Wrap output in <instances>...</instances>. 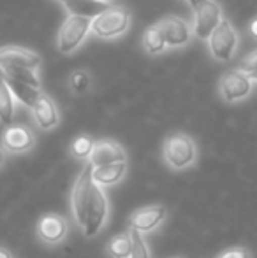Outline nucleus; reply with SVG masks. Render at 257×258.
Returning a JSON list of instances; mask_svg holds the SVG:
<instances>
[{
    "mask_svg": "<svg viewBox=\"0 0 257 258\" xmlns=\"http://www.w3.org/2000/svg\"><path fill=\"white\" fill-rule=\"evenodd\" d=\"M252 92V79L240 69L227 71L220 78V95L226 102H238L250 95Z\"/></svg>",
    "mask_w": 257,
    "mask_h": 258,
    "instance_id": "6e6552de",
    "label": "nucleus"
},
{
    "mask_svg": "<svg viewBox=\"0 0 257 258\" xmlns=\"http://www.w3.org/2000/svg\"><path fill=\"white\" fill-rule=\"evenodd\" d=\"M166 216H168V209L162 204L141 207L130 216V228L137 230L139 234H144V232H150L155 227H159Z\"/></svg>",
    "mask_w": 257,
    "mask_h": 258,
    "instance_id": "9b49d317",
    "label": "nucleus"
},
{
    "mask_svg": "<svg viewBox=\"0 0 257 258\" xmlns=\"http://www.w3.org/2000/svg\"><path fill=\"white\" fill-rule=\"evenodd\" d=\"M164 160L173 170H183L194 165L197 160V146L187 134H173L166 139L162 148Z\"/></svg>",
    "mask_w": 257,
    "mask_h": 258,
    "instance_id": "f257e3e1",
    "label": "nucleus"
},
{
    "mask_svg": "<svg viewBox=\"0 0 257 258\" xmlns=\"http://www.w3.org/2000/svg\"><path fill=\"white\" fill-rule=\"evenodd\" d=\"M0 74L7 79H13V81L25 83L28 86H34V88L41 90V81H39L37 74L30 69L23 67H13V65H0Z\"/></svg>",
    "mask_w": 257,
    "mask_h": 258,
    "instance_id": "a211bd4d",
    "label": "nucleus"
},
{
    "mask_svg": "<svg viewBox=\"0 0 257 258\" xmlns=\"http://www.w3.org/2000/svg\"><path fill=\"white\" fill-rule=\"evenodd\" d=\"M129 235H130V241H132V253H130V258H150L148 246L143 239V234H139L137 230L130 228Z\"/></svg>",
    "mask_w": 257,
    "mask_h": 258,
    "instance_id": "b1692460",
    "label": "nucleus"
},
{
    "mask_svg": "<svg viewBox=\"0 0 257 258\" xmlns=\"http://www.w3.org/2000/svg\"><path fill=\"white\" fill-rule=\"evenodd\" d=\"M250 79H252V81H257V72H255V74H252V76H250Z\"/></svg>",
    "mask_w": 257,
    "mask_h": 258,
    "instance_id": "2f4dec72",
    "label": "nucleus"
},
{
    "mask_svg": "<svg viewBox=\"0 0 257 258\" xmlns=\"http://www.w3.org/2000/svg\"><path fill=\"white\" fill-rule=\"evenodd\" d=\"M4 160H6V158H4V153H2V150H0V167L4 165Z\"/></svg>",
    "mask_w": 257,
    "mask_h": 258,
    "instance_id": "7c9ffc66",
    "label": "nucleus"
},
{
    "mask_svg": "<svg viewBox=\"0 0 257 258\" xmlns=\"http://www.w3.org/2000/svg\"><path fill=\"white\" fill-rule=\"evenodd\" d=\"M92 172H93V165L88 162L83 167L81 174L78 176L74 186H72V195H71L72 216H74L76 223L81 228H85V225H86V204H88L90 191H92V186H93Z\"/></svg>",
    "mask_w": 257,
    "mask_h": 258,
    "instance_id": "20e7f679",
    "label": "nucleus"
},
{
    "mask_svg": "<svg viewBox=\"0 0 257 258\" xmlns=\"http://www.w3.org/2000/svg\"><path fill=\"white\" fill-rule=\"evenodd\" d=\"M0 258H13V256H11V253L6 248H0Z\"/></svg>",
    "mask_w": 257,
    "mask_h": 258,
    "instance_id": "c85d7f7f",
    "label": "nucleus"
},
{
    "mask_svg": "<svg viewBox=\"0 0 257 258\" xmlns=\"http://www.w3.org/2000/svg\"><path fill=\"white\" fill-rule=\"evenodd\" d=\"M215 258H252V253L247 248H229L219 253Z\"/></svg>",
    "mask_w": 257,
    "mask_h": 258,
    "instance_id": "bb28decb",
    "label": "nucleus"
},
{
    "mask_svg": "<svg viewBox=\"0 0 257 258\" xmlns=\"http://www.w3.org/2000/svg\"><path fill=\"white\" fill-rule=\"evenodd\" d=\"M125 170H127V162H118V163H111V165L93 169L92 177L100 186H113V184H117L124 177Z\"/></svg>",
    "mask_w": 257,
    "mask_h": 258,
    "instance_id": "f3484780",
    "label": "nucleus"
},
{
    "mask_svg": "<svg viewBox=\"0 0 257 258\" xmlns=\"http://www.w3.org/2000/svg\"><path fill=\"white\" fill-rule=\"evenodd\" d=\"M250 34L254 35V37L257 39V18H255V20L250 23Z\"/></svg>",
    "mask_w": 257,
    "mask_h": 258,
    "instance_id": "cd10ccee",
    "label": "nucleus"
},
{
    "mask_svg": "<svg viewBox=\"0 0 257 258\" xmlns=\"http://www.w3.org/2000/svg\"><path fill=\"white\" fill-rule=\"evenodd\" d=\"M240 71L245 72L248 78H250L252 74H255V72H257V49H255V51H252L243 61H241Z\"/></svg>",
    "mask_w": 257,
    "mask_h": 258,
    "instance_id": "a878e982",
    "label": "nucleus"
},
{
    "mask_svg": "<svg viewBox=\"0 0 257 258\" xmlns=\"http://www.w3.org/2000/svg\"><path fill=\"white\" fill-rule=\"evenodd\" d=\"M102 2H108V0H102Z\"/></svg>",
    "mask_w": 257,
    "mask_h": 258,
    "instance_id": "473e14b6",
    "label": "nucleus"
},
{
    "mask_svg": "<svg viewBox=\"0 0 257 258\" xmlns=\"http://www.w3.org/2000/svg\"><path fill=\"white\" fill-rule=\"evenodd\" d=\"M222 11L215 0H201L194 7V34L199 39H210L222 21Z\"/></svg>",
    "mask_w": 257,
    "mask_h": 258,
    "instance_id": "0eeeda50",
    "label": "nucleus"
},
{
    "mask_svg": "<svg viewBox=\"0 0 257 258\" xmlns=\"http://www.w3.org/2000/svg\"><path fill=\"white\" fill-rule=\"evenodd\" d=\"M159 30H161L162 37H164L166 44L171 48H180L185 46L192 37V30H190L189 23L178 16H166L157 23Z\"/></svg>",
    "mask_w": 257,
    "mask_h": 258,
    "instance_id": "1a4fd4ad",
    "label": "nucleus"
},
{
    "mask_svg": "<svg viewBox=\"0 0 257 258\" xmlns=\"http://www.w3.org/2000/svg\"><path fill=\"white\" fill-rule=\"evenodd\" d=\"M2 148L9 153H25L32 150L35 144V137L32 130L25 125H9L2 134L0 141Z\"/></svg>",
    "mask_w": 257,
    "mask_h": 258,
    "instance_id": "9d476101",
    "label": "nucleus"
},
{
    "mask_svg": "<svg viewBox=\"0 0 257 258\" xmlns=\"http://www.w3.org/2000/svg\"><path fill=\"white\" fill-rule=\"evenodd\" d=\"M210 53L215 60L229 61L238 48V34L227 20H222L208 39Z\"/></svg>",
    "mask_w": 257,
    "mask_h": 258,
    "instance_id": "39448f33",
    "label": "nucleus"
},
{
    "mask_svg": "<svg viewBox=\"0 0 257 258\" xmlns=\"http://www.w3.org/2000/svg\"><path fill=\"white\" fill-rule=\"evenodd\" d=\"M125 151L122 150V146L115 141H97L95 146L92 150L88 162L93 165V169L97 167H104V165H111V163H118V162H125Z\"/></svg>",
    "mask_w": 257,
    "mask_h": 258,
    "instance_id": "ddd939ff",
    "label": "nucleus"
},
{
    "mask_svg": "<svg viewBox=\"0 0 257 258\" xmlns=\"http://www.w3.org/2000/svg\"><path fill=\"white\" fill-rule=\"evenodd\" d=\"M0 65H13V67H23L37 72V69L41 67V56L30 49L7 46L0 49Z\"/></svg>",
    "mask_w": 257,
    "mask_h": 258,
    "instance_id": "4468645a",
    "label": "nucleus"
},
{
    "mask_svg": "<svg viewBox=\"0 0 257 258\" xmlns=\"http://www.w3.org/2000/svg\"><path fill=\"white\" fill-rule=\"evenodd\" d=\"M14 114V97L7 86L4 76L0 74V123L9 126Z\"/></svg>",
    "mask_w": 257,
    "mask_h": 258,
    "instance_id": "aec40b11",
    "label": "nucleus"
},
{
    "mask_svg": "<svg viewBox=\"0 0 257 258\" xmlns=\"http://www.w3.org/2000/svg\"><path fill=\"white\" fill-rule=\"evenodd\" d=\"M88 32H92V20L79 16H67L59 30V51L71 54L81 46Z\"/></svg>",
    "mask_w": 257,
    "mask_h": 258,
    "instance_id": "7ed1b4c3",
    "label": "nucleus"
},
{
    "mask_svg": "<svg viewBox=\"0 0 257 258\" xmlns=\"http://www.w3.org/2000/svg\"><path fill=\"white\" fill-rule=\"evenodd\" d=\"M95 146V141L90 136H78L74 141L71 143V148H69V153H71L74 158H90L92 155V150Z\"/></svg>",
    "mask_w": 257,
    "mask_h": 258,
    "instance_id": "5701e85b",
    "label": "nucleus"
},
{
    "mask_svg": "<svg viewBox=\"0 0 257 258\" xmlns=\"http://www.w3.org/2000/svg\"><path fill=\"white\" fill-rule=\"evenodd\" d=\"M67 235V221L59 214H44L37 223V237L46 244H59Z\"/></svg>",
    "mask_w": 257,
    "mask_h": 258,
    "instance_id": "f8f14e48",
    "label": "nucleus"
},
{
    "mask_svg": "<svg viewBox=\"0 0 257 258\" xmlns=\"http://www.w3.org/2000/svg\"><path fill=\"white\" fill-rule=\"evenodd\" d=\"M108 220V197L102 186L93 181L92 191H90L88 204H86V225L83 228L86 237H93Z\"/></svg>",
    "mask_w": 257,
    "mask_h": 258,
    "instance_id": "423d86ee",
    "label": "nucleus"
},
{
    "mask_svg": "<svg viewBox=\"0 0 257 258\" xmlns=\"http://www.w3.org/2000/svg\"><path fill=\"white\" fill-rule=\"evenodd\" d=\"M143 48L146 49L150 54L162 53L166 48H168V44H166L164 37H162V34H161V30H159L157 25H153V27H150V28H146V30H144Z\"/></svg>",
    "mask_w": 257,
    "mask_h": 258,
    "instance_id": "412c9836",
    "label": "nucleus"
},
{
    "mask_svg": "<svg viewBox=\"0 0 257 258\" xmlns=\"http://www.w3.org/2000/svg\"><path fill=\"white\" fill-rule=\"evenodd\" d=\"M4 79H6L7 86H9L11 93H13V97H16L20 102H23L25 105H28V107H32L35 100H37V97L42 93L41 90L34 88V86L25 85V83L13 81V79H7V78H4Z\"/></svg>",
    "mask_w": 257,
    "mask_h": 258,
    "instance_id": "6ab92c4d",
    "label": "nucleus"
},
{
    "mask_svg": "<svg viewBox=\"0 0 257 258\" xmlns=\"http://www.w3.org/2000/svg\"><path fill=\"white\" fill-rule=\"evenodd\" d=\"M108 253H110L111 258H130V253H132V241H130L129 232L111 239L110 244H108Z\"/></svg>",
    "mask_w": 257,
    "mask_h": 258,
    "instance_id": "4be33fe9",
    "label": "nucleus"
},
{
    "mask_svg": "<svg viewBox=\"0 0 257 258\" xmlns=\"http://www.w3.org/2000/svg\"><path fill=\"white\" fill-rule=\"evenodd\" d=\"M60 2L67 9L69 16L88 18V20H95L97 16H100L104 11L111 7L102 0H60Z\"/></svg>",
    "mask_w": 257,
    "mask_h": 258,
    "instance_id": "dca6fc26",
    "label": "nucleus"
},
{
    "mask_svg": "<svg viewBox=\"0 0 257 258\" xmlns=\"http://www.w3.org/2000/svg\"><path fill=\"white\" fill-rule=\"evenodd\" d=\"M30 109H32V114H34L35 123L42 130H52L59 125V111H57L55 102L48 95L41 93Z\"/></svg>",
    "mask_w": 257,
    "mask_h": 258,
    "instance_id": "2eb2a0df",
    "label": "nucleus"
},
{
    "mask_svg": "<svg viewBox=\"0 0 257 258\" xmlns=\"http://www.w3.org/2000/svg\"><path fill=\"white\" fill-rule=\"evenodd\" d=\"M187 2H189V4H190V6H192V7H195V6H197L199 2H201V0H187Z\"/></svg>",
    "mask_w": 257,
    "mask_h": 258,
    "instance_id": "c756f323",
    "label": "nucleus"
},
{
    "mask_svg": "<svg viewBox=\"0 0 257 258\" xmlns=\"http://www.w3.org/2000/svg\"><path fill=\"white\" fill-rule=\"evenodd\" d=\"M130 25V13L125 7L111 6L100 16L92 20V34L99 39H115L125 34Z\"/></svg>",
    "mask_w": 257,
    "mask_h": 258,
    "instance_id": "f03ea898",
    "label": "nucleus"
},
{
    "mask_svg": "<svg viewBox=\"0 0 257 258\" xmlns=\"http://www.w3.org/2000/svg\"><path fill=\"white\" fill-rule=\"evenodd\" d=\"M69 83H71L72 92H76V93H85L86 90H88V86H90V76H88V72H85V71H74L71 74V79H69Z\"/></svg>",
    "mask_w": 257,
    "mask_h": 258,
    "instance_id": "393cba45",
    "label": "nucleus"
}]
</instances>
